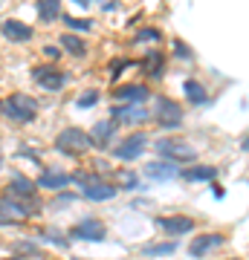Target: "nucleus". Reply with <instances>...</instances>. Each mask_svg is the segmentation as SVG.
<instances>
[{"instance_id":"obj_1","label":"nucleus","mask_w":249,"mask_h":260,"mask_svg":"<svg viewBox=\"0 0 249 260\" xmlns=\"http://www.w3.org/2000/svg\"><path fill=\"white\" fill-rule=\"evenodd\" d=\"M3 116L9 121H15V124H29V121L38 119V102L32 95L15 90V93H9L3 99Z\"/></svg>"},{"instance_id":"obj_2","label":"nucleus","mask_w":249,"mask_h":260,"mask_svg":"<svg viewBox=\"0 0 249 260\" xmlns=\"http://www.w3.org/2000/svg\"><path fill=\"white\" fill-rule=\"evenodd\" d=\"M154 121H157L162 130H180L183 127V119H185V113H183V104L174 102L171 95H162V93H154Z\"/></svg>"},{"instance_id":"obj_3","label":"nucleus","mask_w":249,"mask_h":260,"mask_svg":"<svg viewBox=\"0 0 249 260\" xmlns=\"http://www.w3.org/2000/svg\"><path fill=\"white\" fill-rule=\"evenodd\" d=\"M93 148V142H90V133L81 127H64L61 133L56 136V150L61 153V156H70V159H78L84 156L87 150Z\"/></svg>"},{"instance_id":"obj_4","label":"nucleus","mask_w":249,"mask_h":260,"mask_svg":"<svg viewBox=\"0 0 249 260\" xmlns=\"http://www.w3.org/2000/svg\"><path fill=\"white\" fill-rule=\"evenodd\" d=\"M148 145H151V142H148L145 130H133V133L122 136V139L113 145V159L122 162V165H130V162L142 159V153L148 150Z\"/></svg>"},{"instance_id":"obj_5","label":"nucleus","mask_w":249,"mask_h":260,"mask_svg":"<svg viewBox=\"0 0 249 260\" xmlns=\"http://www.w3.org/2000/svg\"><path fill=\"white\" fill-rule=\"evenodd\" d=\"M154 150L159 153V159H171V162H177V165H188V159H197V150L188 145V142L177 139V136H159L157 142H154Z\"/></svg>"},{"instance_id":"obj_6","label":"nucleus","mask_w":249,"mask_h":260,"mask_svg":"<svg viewBox=\"0 0 249 260\" xmlns=\"http://www.w3.org/2000/svg\"><path fill=\"white\" fill-rule=\"evenodd\" d=\"M154 225L159 229V234L165 237V240H177V237H185V234H191L197 229L194 223V217L188 214H162L154 220Z\"/></svg>"},{"instance_id":"obj_7","label":"nucleus","mask_w":249,"mask_h":260,"mask_svg":"<svg viewBox=\"0 0 249 260\" xmlns=\"http://www.w3.org/2000/svg\"><path fill=\"white\" fill-rule=\"evenodd\" d=\"M3 197H12V200H20V203H29L32 208H38V211H41L38 182H35V179H29V177H20V174H15V177H12V182L3 188Z\"/></svg>"},{"instance_id":"obj_8","label":"nucleus","mask_w":249,"mask_h":260,"mask_svg":"<svg viewBox=\"0 0 249 260\" xmlns=\"http://www.w3.org/2000/svg\"><path fill=\"white\" fill-rule=\"evenodd\" d=\"M226 246V234L223 232H200V234H194L191 240H188V257L194 260H200L206 257V254H212V251L223 249Z\"/></svg>"},{"instance_id":"obj_9","label":"nucleus","mask_w":249,"mask_h":260,"mask_svg":"<svg viewBox=\"0 0 249 260\" xmlns=\"http://www.w3.org/2000/svg\"><path fill=\"white\" fill-rule=\"evenodd\" d=\"M67 234H70V240H84V243L107 240V229H104V223L102 220H96V217H84V220H78L75 225L67 229Z\"/></svg>"},{"instance_id":"obj_10","label":"nucleus","mask_w":249,"mask_h":260,"mask_svg":"<svg viewBox=\"0 0 249 260\" xmlns=\"http://www.w3.org/2000/svg\"><path fill=\"white\" fill-rule=\"evenodd\" d=\"M107 119H113L119 127L122 124H145V121L154 119V113L148 110L145 104H113Z\"/></svg>"},{"instance_id":"obj_11","label":"nucleus","mask_w":249,"mask_h":260,"mask_svg":"<svg viewBox=\"0 0 249 260\" xmlns=\"http://www.w3.org/2000/svg\"><path fill=\"white\" fill-rule=\"evenodd\" d=\"M180 171H183V165H177L171 159H151L142 165V177L151 182H171L180 177Z\"/></svg>"},{"instance_id":"obj_12","label":"nucleus","mask_w":249,"mask_h":260,"mask_svg":"<svg viewBox=\"0 0 249 260\" xmlns=\"http://www.w3.org/2000/svg\"><path fill=\"white\" fill-rule=\"evenodd\" d=\"M35 182H38V191L61 194V191H67V188L73 185V174H67V171H61V168H44Z\"/></svg>"},{"instance_id":"obj_13","label":"nucleus","mask_w":249,"mask_h":260,"mask_svg":"<svg viewBox=\"0 0 249 260\" xmlns=\"http://www.w3.org/2000/svg\"><path fill=\"white\" fill-rule=\"evenodd\" d=\"M116 139H119V124H116L113 119H102V121H96V124L90 127V142H93L96 150L113 148Z\"/></svg>"},{"instance_id":"obj_14","label":"nucleus","mask_w":249,"mask_h":260,"mask_svg":"<svg viewBox=\"0 0 249 260\" xmlns=\"http://www.w3.org/2000/svg\"><path fill=\"white\" fill-rule=\"evenodd\" d=\"M119 194V185L116 182H107V179H102L99 174L87 182V185L81 188V197L87 200V203H107V200H113V197Z\"/></svg>"},{"instance_id":"obj_15","label":"nucleus","mask_w":249,"mask_h":260,"mask_svg":"<svg viewBox=\"0 0 249 260\" xmlns=\"http://www.w3.org/2000/svg\"><path fill=\"white\" fill-rule=\"evenodd\" d=\"M148 99H154L148 84H122L113 90V102L116 104H145Z\"/></svg>"},{"instance_id":"obj_16","label":"nucleus","mask_w":249,"mask_h":260,"mask_svg":"<svg viewBox=\"0 0 249 260\" xmlns=\"http://www.w3.org/2000/svg\"><path fill=\"white\" fill-rule=\"evenodd\" d=\"M180 179L183 182H214L217 179V168L209 165V162H188V165L180 171Z\"/></svg>"},{"instance_id":"obj_17","label":"nucleus","mask_w":249,"mask_h":260,"mask_svg":"<svg viewBox=\"0 0 249 260\" xmlns=\"http://www.w3.org/2000/svg\"><path fill=\"white\" fill-rule=\"evenodd\" d=\"M0 32H3V38L6 41H12V44H26V41H32V26L29 23H23V20L18 18H6L0 20Z\"/></svg>"},{"instance_id":"obj_18","label":"nucleus","mask_w":249,"mask_h":260,"mask_svg":"<svg viewBox=\"0 0 249 260\" xmlns=\"http://www.w3.org/2000/svg\"><path fill=\"white\" fill-rule=\"evenodd\" d=\"M183 95L185 102H188V107H203V104H209V90H206L203 81H197V78H185L183 81Z\"/></svg>"},{"instance_id":"obj_19","label":"nucleus","mask_w":249,"mask_h":260,"mask_svg":"<svg viewBox=\"0 0 249 260\" xmlns=\"http://www.w3.org/2000/svg\"><path fill=\"white\" fill-rule=\"evenodd\" d=\"M35 12L41 23H56L61 18V0H35Z\"/></svg>"},{"instance_id":"obj_20","label":"nucleus","mask_w":249,"mask_h":260,"mask_svg":"<svg viewBox=\"0 0 249 260\" xmlns=\"http://www.w3.org/2000/svg\"><path fill=\"white\" fill-rule=\"evenodd\" d=\"M58 44H61V52H67V55H73V58L87 55V44H84L75 32H64V35L58 38Z\"/></svg>"},{"instance_id":"obj_21","label":"nucleus","mask_w":249,"mask_h":260,"mask_svg":"<svg viewBox=\"0 0 249 260\" xmlns=\"http://www.w3.org/2000/svg\"><path fill=\"white\" fill-rule=\"evenodd\" d=\"M38 243H46V246L67 249V246H70V234L58 232L56 225H44V229H38Z\"/></svg>"},{"instance_id":"obj_22","label":"nucleus","mask_w":249,"mask_h":260,"mask_svg":"<svg viewBox=\"0 0 249 260\" xmlns=\"http://www.w3.org/2000/svg\"><path fill=\"white\" fill-rule=\"evenodd\" d=\"M142 67H145L148 78H154V81H157V78L165 75V70H162V67H165V55H162L159 49H151V52L145 55V61H142Z\"/></svg>"},{"instance_id":"obj_23","label":"nucleus","mask_w":249,"mask_h":260,"mask_svg":"<svg viewBox=\"0 0 249 260\" xmlns=\"http://www.w3.org/2000/svg\"><path fill=\"white\" fill-rule=\"evenodd\" d=\"M67 81H70V75L61 73V70L56 67V70L46 75V78H41V81H38V87H41V90H46V93H61V90L67 87Z\"/></svg>"},{"instance_id":"obj_24","label":"nucleus","mask_w":249,"mask_h":260,"mask_svg":"<svg viewBox=\"0 0 249 260\" xmlns=\"http://www.w3.org/2000/svg\"><path fill=\"white\" fill-rule=\"evenodd\" d=\"M12 251H15V257L26 260V257H41L44 251H41V243L38 240H26V237H20V240L12 243Z\"/></svg>"},{"instance_id":"obj_25","label":"nucleus","mask_w":249,"mask_h":260,"mask_svg":"<svg viewBox=\"0 0 249 260\" xmlns=\"http://www.w3.org/2000/svg\"><path fill=\"white\" fill-rule=\"evenodd\" d=\"M177 251V240H162V243H148L142 246V254L145 257H168Z\"/></svg>"},{"instance_id":"obj_26","label":"nucleus","mask_w":249,"mask_h":260,"mask_svg":"<svg viewBox=\"0 0 249 260\" xmlns=\"http://www.w3.org/2000/svg\"><path fill=\"white\" fill-rule=\"evenodd\" d=\"M116 182H119V191H136L139 188V177L133 171H116Z\"/></svg>"},{"instance_id":"obj_27","label":"nucleus","mask_w":249,"mask_h":260,"mask_svg":"<svg viewBox=\"0 0 249 260\" xmlns=\"http://www.w3.org/2000/svg\"><path fill=\"white\" fill-rule=\"evenodd\" d=\"M99 99H102V95H99V90H84V93L75 99V107H78V110H90V107H96V104H99Z\"/></svg>"},{"instance_id":"obj_28","label":"nucleus","mask_w":249,"mask_h":260,"mask_svg":"<svg viewBox=\"0 0 249 260\" xmlns=\"http://www.w3.org/2000/svg\"><path fill=\"white\" fill-rule=\"evenodd\" d=\"M64 23H67V32H90L93 29L90 18H73V15H67Z\"/></svg>"},{"instance_id":"obj_29","label":"nucleus","mask_w":249,"mask_h":260,"mask_svg":"<svg viewBox=\"0 0 249 260\" xmlns=\"http://www.w3.org/2000/svg\"><path fill=\"white\" fill-rule=\"evenodd\" d=\"M75 200H78V194L67 188V191H61V194H56L52 200H49V208H67V205H73Z\"/></svg>"},{"instance_id":"obj_30","label":"nucleus","mask_w":249,"mask_h":260,"mask_svg":"<svg viewBox=\"0 0 249 260\" xmlns=\"http://www.w3.org/2000/svg\"><path fill=\"white\" fill-rule=\"evenodd\" d=\"M159 41H162V32L154 26H145L136 32V44H159Z\"/></svg>"},{"instance_id":"obj_31","label":"nucleus","mask_w":249,"mask_h":260,"mask_svg":"<svg viewBox=\"0 0 249 260\" xmlns=\"http://www.w3.org/2000/svg\"><path fill=\"white\" fill-rule=\"evenodd\" d=\"M171 47H174V55L180 58V61H194V52H191L188 47H185L180 38H177V41H171Z\"/></svg>"},{"instance_id":"obj_32","label":"nucleus","mask_w":249,"mask_h":260,"mask_svg":"<svg viewBox=\"0 0 249 260\" xmlns=\"http://www.w3.org/2000/svg\"><path fill=\"white\" fill-rule=\"evenodd\" d=\"M128 67H133V61H128V58H113L110 61V78H116L119 73H125Z\"/></svg>"},{"instance_id":"obj_33","label":"nucleus","mask_w":249,"mask_h":260,"mask_svg":"<svg viewBox=\"0 0 249 260\" xmlns=\"http://www.w3.org/2000/svg\"><path fill=\"white\" fill-rule=\"evenodd\" d=\"M93 177H96V174H93V171H75V174H73V185L84 188V185H87V182H90Z\"/></svg>"},{"instance_id":"obj_34","label":"nucleus","mask_w":249,"mask_h":260,"mask_svg":"<svg viewBox=\"0 0 249 260\" xmlns=\"http://www.w3.org/2000/svg\"><path fill=\"white\" fill-rule=\"evenodd\" d=\"M56 70V64H41V67H32V78L35 81H41V78H46V75Z\"/></svg>"},{"instance_id":"obj_35","label":"nucleus","mask_w":249,"mask_h":260,"mask_svg":"<svg viewBox=\"0 0 249 260\" xmlns=\"http://www.w3.org/2000/svg\"><path fill=\"white\" fill-rule=\"evenodd\" d=\"M44 55L49 58V61H58V58H61V47H44Z\"/></svg>"},{"instance_id":"obj_36","label":"nucleus","mask_w":249,"mask_h":260,"mask_svg":"<svg viewBox=\"0 0 249 260\" xmlns=\"http://www.w3.org/2000/svg\"><path fill=\"white\" fill-rule=\"evenodd\" d=\"M240 150H246V153H249V133L243 136V139H240Z\"/></svg>"},{"instance_id":"obj_37","label":"nucleus","mask_w":249,"mask_h":260,"mask_svg":"<svg viewBox=\"0 0 249 260\" xmlns=\"http://www.w3.org/2000/svg\"><path fill=\"white\" fill-rule=\"evenodd\" d=\"M212 191H214V197H217V200L223 197V188H220V185H214V182H212Z\"/></svg>"},{"instance_id":"obj_38","label":"nucleus","mask_w":249,"mask_h":260,"mask_svg":"<svg viewBox=\"0 0 249 260\" xmlns=\"http://www.w3.org/2000/svg\"><path fill=\"white\" fill-rule=\"evenodd\" d=\"M75 3H78V6H87V3H93V0H75Z\"/></svg>"},{"instance_id":"obj_39","label":"nucleus","mask_w":249,"mask_h":260,"mask_svg":"<svg viewBox=\"0 0 249 260\" xmlns=\"http://www.w3.org/2000/svg\"><path fill=\"white\" fill-rule=\"evenodd\" d=\"M0 260H20V257H15V254H12V257H0Z\"/></svg>"},{"instance_id":"obj_40","label":"nucleus","mask_w":249,"mask_h":260,"mask_svg":"<svg viewBox=\"0 0 249 260\" xmlns=\"http://www.w3.org/2000/svg\"><path fill=\"white\" fill-rule=\"evenodd\" d=\"M220 260H243V257H220Z\"/></svg>"},{"instance_id":"obj_41","label":"nucleus","mask_w":249,"mask_h":260,"mask_svg":"<svg viewBox=\"0 0 249 260\" xmlns=\"http://www.w3.org/2000/svg\"><path fill=\"white\" fill-rule=\"evenodd\" d=\"M0 116H3V99H0Z\"/></svg>"},{"instance_id":"obj_42","label":"nucleus","mask_w":249,"mask_h":260,"mask_svg":"<svg viewBox=\"0 0 249 260\" xmlns=\"http://www.w3.org/2000/svg\"><path fill=\"white\" fill-rule=\"evenodd\" d=\"M0 168H3V153H0Z\"/></svg>"},{"instance_id":"obj_43","label":"nucleus","mask_w":249,"mask_h":260,"mask_svg":"<svg viewBox=\"0 0 249 260\" xmlns=\"http://www.w3.org/2000/svg\"><path fill=\"white\" fill-rule=\"evenodd\" d=\"M70 260H84V257H70Z\"/></svg>"}]
</instances>
